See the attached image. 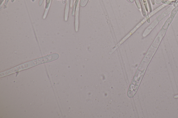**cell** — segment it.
<instances>
[{
  "label": "cell",
  "mask_w": 178,
  "mask_h": 118,
  "mask_svg": "<svg viewBox=\"0 0 178 118\" xmlns=\"http://www.w3.org/2000/svg\"><path fill=\"white\" fill-rule=\"evenodd\" d=\"M174 2V1H170V0H162L161 3L167 5H173Z\"/></svg>",
  "instance_id": "cell-4"
},
{
  "label": "cell",
  "mask_w": 178,
  "mask_h": 118,
  "mask_svg": "<svg viewBox=\"0 0 178 118\" xmlns=\"http://www.w3.org/2000/svg\"><path fill=\"white\" fill-rule=\"evenodd\" d=\"M155 15L154 13L153 12H151L150 13V14H148L146 17L143 19L142 21H141L137 25L135 28L133 30H132L129 33L127 36H126L125 38H124L121 41L119 42V44H118L115 47V49L112 50V51L111 52L112 53L114 52L116 49H117V48H118L120 46V45L122 44L124 42L125 40L127 39L129 36H130L132 34L134 33V32H135L137 29L139 28L140 26H141L143 24H144L146 21H147L148 23H150V18L152 17V16Z\"/></svg>",
  "instance_id": "cell-3"
},
{
  "label": "cell",
  "mask_w": 178,
  "mask_h": 118,
  "mask_svg": "<svg viewBox=\"0 0 178 118\" xmlns=\"http://www.w3.org/2000/svg\"><path fill=\"white\" fill-rule=\"evenodd\" d=\"M174 8L173 5H172V6L169 7L168 9L158 16L152 23L145 29L144 33H143V36L145 37L149 35L151 32L156 28V26H157L161 21H162L164 18L171 14L172 10Z\"/></svg>",
  "instance_id": "cell-2"
},
{
  "label": "cell",
  "mask_w": 178,
  "mask_h": 118,
  "mask_svg": "<svg viewBox=\"0 0 178 118\" xmlns=\"http://www.w3.org/2000/svg\"><path fill=\"white\" fill-rule=\"evenodd\" d=\"M59 55L58 53H55L44 56L42 57L37 59L28 62L21 64L20 66L15 67L14 68L4 72L1 74V77L7 76L13 73H15L22 70L26 69L32 67L39 64L50 62L58 59Z\"/></svg>",
  "instance_id": "cell-1"
}]
</instances>
